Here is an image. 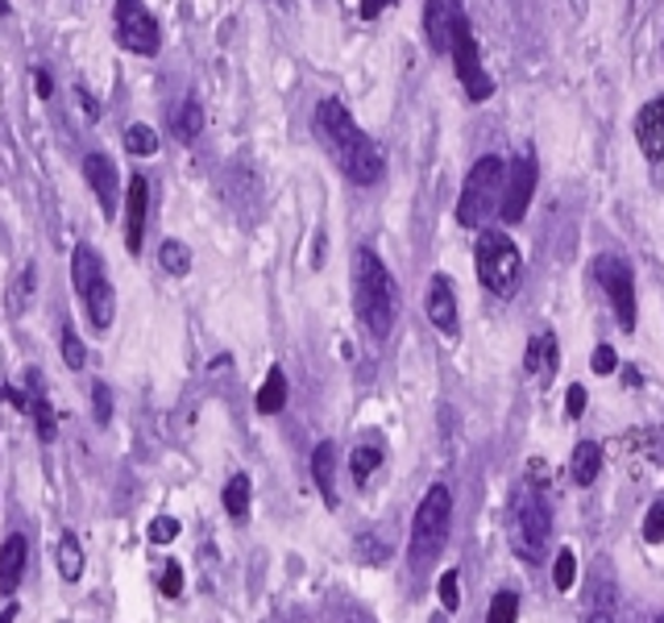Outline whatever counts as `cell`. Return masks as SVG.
Wrapping results in <instances>:
<instances>
[{
	"instance_id": "obj_1",
	"label": "cell",
	"mask_w": 664,
	"mask_h": 623,
	"mask_svg": "<svg viewBox=\"0 0 664 623\" xmlns=\"http://www.w3.org/2000/svg\"><path fill=\"white\" fill-rule=\"evenodd\" d=\"M316 129H320V138L328 141V150L337 158V167H341L354 183L361 188H370L382 179V150L375 146V138L354 122V113L345 108L337 96H328V101L316 104Z\"/></svg>"
},
{
	"instance_id": "obj_2",
	"label": "cell",
	"mask_w": 664,
	"mask_h": 623,
	"mask_svg": "<svg viewBox=\"0 0 664 623\" xmlns=\"http://www.w3.org/2000/svg\"><path fill=\"white\" fill-rule=\"evenodd\" d=\"M354 304H358L366 332L375 341H387L394 320H399V287H394V275L387 271V262L378 258L370 245H361L354 254Z\"/></svg>"
},
{
	"instance_id": "obj_3",
	"label": "cell",
	"mask_w": 664,
	"mask_h": 623,
	"mask_svg": "<svg viewBox=\"0 0 664 623\" xmlns=\"http://www.w3.org/2000/svg\"><path fill=\"white\" fill-rule=\"evenodd\" d=\"M503 183H507V167H503V158L498 155L477 158L474 167H470V175H465V183H461L457 225H465V229L486 225L494 212L503 208Z\"/></svg>"
},
{
	"instance_id": "obj_4",
	"label": "cell",
	"mask_w": 664,
	"mask_h": 623,
	"mask_svg": "<svg viewBox=\"0 0 664 623\" xmlns=\"http://www.w3.org/2000/svg\"><path fill=\"white\" fill-rule=\"evenodd\" d=\"M449 524H453V490L444 483L428 486V495L420 499L415 519H411V561H415V570H424L428 561L444 549Z\"/></svg>"
},
{
	"instance_id": "obj_5",
	"label": "cell",
	"mask_w": 664,
	"mask_h": 623,
	"mask_svg": "<svg viewBox=\"0 0 664 623\" xmlns=\"http://www.w3.org/2000/svg\"><path fill=\"white\" fill-rule=\"evenodd\" d=\"M71 283L80 292L87 325L96 332H108V325H113V283L104 275V262L92 245H75V254H71Z\"/></svg>"
},
{
	"instance_id": "obj_6",
	"label": "cell",
	"mask_w": 664,
	"mask_h": 623,
	"mask_svg": "<svg viewBox=\"0 0 664 623\" xmlns=\"http://www.w3.org/2000/svg\"><path fill=\"white\" fill-rule=\"evenodd\" d=\"M474 266H477V283L486 292L512 295L515 283H519V271H524V258H519V245L503 229H486V233H477Z\"/></svg>"
},
{
	"instance_id": "obj_7",
	"label": "cell",
	"mask_w": 664,
	"mask_h": 623,
	"mask_svg": "<svg viewBox=\"0 0 664 623\" xmlns=\"http://www.w3.org/2000/svg\"><path fill=\"white\" fill-rule=\"evenodd\" d=\"M548 524H552V516H548L545 499L536 495V490H524V495H515V528H512V540L515 549H519V557L524 561H540L548 549Z\"/></svg>"
},
{
	"instance_id": "obj_8",
	"label": "cell",
	"mask_w": 664,
	"mask_h": 623,
	"mask_svg": "<svg viewBox=\"0 0 664 623\" xmlns=\"http://www.w3.org/2000/svg\"><path fill=\"white\" fill-rule=\"evenodd\" d=\"M594 278L602 283V292L611 299L614 316H619V329L635 332V278H631V266L614 254H602L594 258Z\"/></svg>"
},
{
	"instance_id": "obj_9",
	"label": "cell",
	"mask_w": 664,
	"mask_h": 623,
	"mask_svg": "<svg viewBox=\"0 0 664 623\" xmlns=\"http://www.w3.org/2000/svg\"><path fill=\"white\" fill-rule=\"evenodd\" d=\"M453 67H457V80L461 87H465V96L470 101H491L494 96V80L486 75V67H482V51H477V38L474 30H470V21H461L457 34H453Z\"/></svg>"
},
{
	"instance_id": "obj_10",
	"label": "cell",
	"mask_w": 664,
	"mask_h": 623,
	"mask_svg": "<svg viewBox=\"0 0 664 623\" xmlns=\"http://www.w3.org/2000/svg\"><path fill=\"white\" fill-rule=\"evenodd\" d=\"M113 21H117V42L125 46V51L158 54L162 34H158V21H154V13L141 4V0H117Z\"/></svg>"
},
{
	"instance_id": "obj_11",
	"label": "cell",
	"mask_w": 664,
	"mask_h": 623,
	"mask_svg": "<svg viewBox=\"0 0 664 623\" xmlns=\"http://www.w3.org/2000/svg\"><path fill=\"white\" fill-rule=\"evenodd\" d=\"M536 179H540L536 158L515 155L512 167H507V183H503V208H498V217H503L507 225H519V221L528 217L531 196H536Z\"/></svg>"
},
{
	"instance_id": "obj_12",
	"label": "cell",
	"mask_w": 664,
	"mask_h": 623,
	"mask_svg": "<svg viewBox=\"0 0 664 623\" xmlns=\"http://www.w3.org/2000/svg\"><path fill=\"white\" fill-rule=\"evenodd\" d=\"M461 21H465V4H461V0H428L424 4L428 46H432L436 54L453 51V34H457Z\"/></svg>"
},
{
	"instance_id": "obj_13",
	"label": "cell",
	"mask_w": 664,
	"mask_h": 623,
	"mask_svg": "<svg viewBox=\"0 0 664 623\" xmlns=\"http://www.w3.org/2000/svg\"><path fill=\"white\" fill-rule=\"evenodd\" d=\"M146 217H150V183L134 175L125 183V250L129 254H141V242H146Z\"/></svg>"
},
{
	"instance_id": "obj_14",
	"label": "cell",
	"mask_w": 664,
	"mask_h": 623,
	"mask_svg": "<svg viewBox=\"0 0 664 623\" xmlns=\"http://www.w3.org/2000/svg\"><path fill=\"white\" fill-rule=\"evenodd\" d=\"M457 287H453V278L449 275H432L428 283V320L444 332V337H453L457 332Z\"/></svg>"
},
{
	"instance_id": "obj_15",
	"label": "cell",
	"mask_w": 664,
	"mask_h": 623,
	"mask_svg": "<svg viewBox=\"0 0 664 623\" xmlns=\"http://www.w3.org/2000/svg\"><path fill=\"white\" fill-rule=\"evenodd\" d=\"M84 179L92 196H96V204L101 212H113L120 200V188H117V167H113V158L108 155H87L84 158Z\"/></svg>"
},
{
	"instance_id": "obj_16",
	"label": "cell",
	"mask_w": 664,
	"mask_h": 623,
	"mask_svg": "<svg viewBox=\"0 0 664 623\" xmlns=\"http://www.w3.org/2000/svg\"><path fill=\"white\" fill-rule=\"evenodd\" d=\"M635 141H640L644 158L664 162V101H647L635 113Z\"/></svg>"
},
{
	"instance_id": "obj_17",
	"label": "cell",
	"mask_w": 664,
	"mask_h": 623,
	"mask_svg": "<svg viewBox=\"0 0 664 623\" xmlns=\"http://www.w3.org/2000/svg\"><path fill=\"white\" fill-rule=\"evenodd\" d=\"M25 561H30V540L21 537V532H9L4 545H0V590H4V594H13V590L21 587Z\"/></svg>"
},
{
	"instance_id": "obj_18",
	"label": "cell",
	"mask_w": 664,
	"mask_h": 623,
	"mask_svg": "<svg viewBox=\"0 0 664 623\" xmlns=\"http://www.w3.org/2000/svg\"><path fill=\"white\" fill-rule=\"evenodd\" d=\"M312 478L320 486L324 503L333 507L337 503V445L333 441H320L316 453H312Z\"/></svg>"
},
{
	"instance_id": "obj_19",
	"label": "cell",
	"mask_w": 664,
	"mask_h": 623,
	"mask_svg": "<svg viewBox=\"0 0 664 623\" xmlns=\"http://www.w3.org/2000/svg\"><path fill=\"white\" fill-rule=\"evenodd\" d=\"M257 412L262 415H278L287 408V374H283V366H271V374L262 382V391H257Z\"/></svg>"
},
{
	"instance_id": "obj_20",
	"label": "cell",
	"mask_w": 664,
	"mask_h": 623,
	"mask_svg": "<svg viewBox=\"0 0 664 623\" xmlns=\"http://www.w3.org/2000/svg\"><path fill=\"white\" fill-rule=\"evenodd\" d=\"M598 469H602V450H598L594 441H581L578 450H573V466H569L573 483L590 486L598 478Z\"/></svg>"
},
{
	"instance_id": "obj_21",
	"label": "cell",
	"mask_w": 664,
	"mask_h": 623,
	"mask_svg": "<svg viewBox=\"0 0 664 623\" xmlns=\"http://www.w3.org/2000/svg\"><path fill=\"white\" fill-rule=\"evenodd\" d=\"M59 573H63L67 582H75V578L84 573V549H80L75 532H63V540H59Z\"/></svg>"
},
{
	"instance_id": "obj_22",
	"label": "cell",
	"mask_w": 664,
	"mask_h": 623,
	"mask_svg": "<svg viewBox=\"0 0 664 623\" xmlns=\"http://www.w3.org/2000/svg\"><path fill=\"white\" fill-rule=\"evenodd\" d=\"M158 262H162V271L175 278H183L191 271V250L183 242H162V250H158Z\"/></svg>"
},
{
	"instance_id": "obj_23",
	"label": "cell",
	"mask_w": 664,
	"mask_h": 623,
	"mask_svg": "<svg viewBox=\"0 0 664 623\" xmlns=\"http://www.w3.org/2000/svg\"><path fill=\"white\" fill-rule=\"evenodd\" d=\"M224 511L233 519H245V511H250V478L245 474L229 478V486H224Z\"/></svg>"
},
{
	"instance_id": "obj_24",
	"label": "cell",
	"mask_w": 664,
	"mask_h": 623,
	"mask_svg": "<svg viewBox=\"0 0 664 623\" xmlns=\"http://www.w3.org/2000/svg\"><path fill=\"white\" fill-rule=\"evenodd\" d=\"M125 150L129 155H158V134H154L150 125H129L125 129Z\"/></svg>"
},
{
	"instance_id": "obj_25",
	"label": "cell",
	"mask_w": 664,
	"mask_h": 623,
	"mask_svg": "<svg viewBox=\"0 0 664 623\" xmlns=\"http://www.w3.org/2000/svg\"><path fill=\"white\" fill-rule=\"evenodd\" d=\"M34 429H38V441H46L51 445L54 436H59V424H54V408H51V399L42 395V391H34Z\"/></svg>"
},
{
	"instance_id": "obj_26",
	"label": "cell",
	"mask_w": 664,
	"mask_h": 623,
	"mask_svg": "<svg viewBox=\"0 0 664 623\" xmlns=\"http://www.w3.org/2000/svg\"><path fill=\"white\" fill-rule=\"evenodd\" d=\"M515 620H519V594H515V590H498L486 623H515Z\"/></svg>"
},
{
	"instance_id": "obj_27",
	"label": "cell",
	"mask_w": 664,
	"mask_h": 623,
	"mask_svg": "<svg viewBox=\"0 0 664 623\" xmlns=\"http://www.w3.org/2000/svg\"><path fill=\"white\" fill-rule=\"evenodd\" d=\"M200 129H204V108H200V101L191 96V101L183 104V113H179V138L196 141L200 138Z\"/></svg>"
},
{
	"instance_id": "obj_28",
	"label": "cell",
	"mask_w": 664,
	"mask_h": 623,
	"mask_svg": "<svg viewBox=\"0 0 664 623\" xmlns=\"http://www.w3.org/2000/svg\"><path fill=\"white\" fill-rule=\"evenodd\" d=\"M378 462H382V453L370 450V445H361V450H354V457H349V474H354V483H366L370 474L378 469Z\"/></svg>"
},
{
	"instance_id": "obj_29",
	"label": "cell",
	"mask_w": 664,
	"mask_h": 623,
	"mask_svg": "<svg viewBox=\"0 0 664 623\" xmlns=\"http://www.w3.org/2000/svg\"><path fill=\"white\" fill-rule=\"evenodd\" d=\"M30 299H34V266H25L13 283V295H9V312H25L30 308Z\"/></svg>"
},
{
	"instance_id": "obj_30",
	"label": "cell",
	"mask_w": 664,
	"mask_h": 623,
	"mask_svg": "<svg viewBox=\"0 0 664 623\" xmlns=\"http://www.w3.org/2000/svg\"><path fill=\"white\" fill-rule=\"evenodd\" d=\"M573 578H578V557H573V549H561L552 582H557V590H573Z\"/></svg>"
},
{
	"instance_id": "obj_31",
	"label": "cell",
	"mask_w": 664,
	"mask_h": 623,
	"mask_svg": "<svg viewBox=\"0 0 664 623\" xmlns=\"http://www.w3.org/2000/svg\"><path fill=\"white\" fill-rule=\"evenodd\" d=\"M63 362L71 366V370H84V362H87V349H84V341L75 337V329H63Z\"/></svg>"
},
{
	"instance_id": "obj_32",
	"label": "cell",
	"mask_w": 664,
	"mask_h": 623,
	"mask_svg": "<svg viewBox=\"0 0 664 623\" xmlns=\"http://www.w3.org/2000/svg\"><path fill=\"white\" fill-rule=\"evenodd\" d=\"M644 540H647V545H661V540H664V503H652V507H647Z\"/></svg>"
},
{
	"instance_id": "obj_33",
	"label": "cell",
	"mask_w": 664,
	"mask_h": 623,
	"mask_svg": "<svg viewBox=\"0 0 664 623\" xmlns=\"http://www.w3.org/2000/svg\"><path fill=\"white\" fill-rule=\"evenodd\" d=\"M461 578H457V570H449V573H441V603H444V611H457V603H461Z\"/></svg>"
},
{
	"instance_id": "obj_34",
	"label": "cell",
	"mask_w": 664,
	"mask_h": 623,
	"mask_svg": "<svg viewBox=\"0 0 664 623\" xmlns=\"http://www.w3.org/2000/svg\"><path fill=\"white\" fill-rule=\"evenodd\" d=\"M175 537H179V519L158 516V519L150 524V540H154V545H171Z\"/></svg>"
},
{
	"instance_id": "obj_35",
	"label": "cell",
	"mask_w": 664,
	"mask_h": 623,
	"mask_svg": "<svg viewBox=\"0 0 664 623\" xmlns=\"http://www.w3.org/2000/svg\"><path fill=\"white\" fill-rule=\"evenodd\" d=\"M158 590H162L167 599H179V594H183V570H179V561H171V566L162 570V582H158Z\"/></svg>"
},
{
	"instance_id": "obj_36",
	"label": "cell",
	"mask_w": 664,
	"mask_h": 623,
	"mask_svg": "<svg viewBox=\"0 0 664 623\" xmlns=\"http://www.w3.org/2000/svg\"><path fill=\"white\" fill-rule=\"evenodd\" d=\"M92 403H96V420L108 424V415H113V395H108V387H104V382L92 387Z\"/></svg>"
},
{
	"instance_id": "obj_37",
	"label": "cell",
	"mask_w": 664,
	"mask_h": 623,
	"mask_svg": "<svg viewBox=\"0 0 664 623\" xmlns=\"http://www.w3.org/2000/svg\"><path fill=\"white\" fill-rule=\"evenodd\" d=\"M0 403H13L18 412H34V395H25L18 387H0Z\"/></svg>"
},
{
	"instance_id": "obj_38",
	"label": "cell",
	"mask_w": 664,
	"mask_h": 623,
	"mask_svg": "<svg viewBox=\"0 0 664 623\" xmlns=\"http://www.w3.org/2000/svg\"><path fill=\"white\" fill-rule=\"evenodd\" d=\"M594 374H614V366H619V358H614V349L611 346H598L594 349Z\"/></svg>"
},
{
	"instance_id": "obj_39",
	"label": "cell",
	"mask_w": 664,
	"mask_h": 623,
	"mask_svg": "<svg viewBox=\"0 0 664 623\" xmlns=\"http://www.w3.org/2000/svg\"><path fill=\"white\" fill-rule=\"evenodd\" d=\"M565 412L573 415V420L586 412V387H581V382H573V387H569V395H565Z\"/></svg>"
},
{
	"instance_id": "obj_40",
	"label": "cell",
	"mask_w": 664,
	"mask_h": 623,
	"mask_svg": "<svg viewBox=\"0 0 664 623\" xmlns=\"http://www.w3.org/2000/svg\"><path fill=\"white\" fill-rule=\"evenodd\" d=\"M540 366L548 374H557V337H540Z\"/></svg>"
},
{
	"instance_id": "obj_41",
	"label": "cell",
	"mask_w": 664,
	"mask_h": 623,
	"mask_svg": "<svg viewBox=\"0 0 664 623\" xmlns=\"http://www.w3.org/2000/svg\"><path fill=\"white\" fill-rule=\"evenodd\" d=\"M387 4H391V0H361V18H366V21H375L378 13L387 9Z\"/></svg>"
},
{
	"instance_id": "obj_42",
	"label": "cell",
	"mask_w": 664,
	"mask_h": 623,
	"mask_svg": "<svg viewBox=\"0 0 664 623\" xmlns=\"http://www.w3.org/2000/svg\"><path fill=\"white\" fill-rule=\"evenodd\" d=\"M34 84H38V96H51V75H46V71H38Z\"/></svg>"
},
{
	"instance_id": "obj_43",
	"label": "cell",
	"mask_w": 664,
	"mask_h": 623,
	"mask_svg": "<svg viewBox=\"0 0 664 623\" xmlns=\"http://www.w3.org/2000/svg\"><path fill=\"white\" fill-rule=\"evenodd\" d=\"M18 615H21L18 603H9V606H4V611H0V623H18Z\"/></svg>"
},
{
	"instance_id": "obj_44",
	"label": "cell",
	"mask_w": 664,
	"mask_h": 623,
	"mask_svg": "<svg viewBox=\"0 0 664 623\" xmlns=\"http://www.w3.org/2000/svg\"><path fill=\"white\" fill-rule=\"evenodd\" d=\"M586 623H614V615H611V611H594V615H590Z\"/></svg>"
},
{
	"instance_id": "obj_45",
	"label": "cell",
	"mask_w": 664,
	"mask_h": 623,
	"mask_svg": "<svg viewBox=\"0 0 664 623\" xmlns=\"http://www.w3.org/2000/svg\"><path fill=\"white\" fill-rule=\"evenodd\" d=\"M569 4H573V13H578V18H581V13H586V4H590V0H569Z\"/></svg>"
}]
</instances>
